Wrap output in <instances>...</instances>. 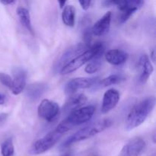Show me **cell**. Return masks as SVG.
I'll return each instance as SVG.
<instances>
[{"label":"cell","instance_id":"obj_30","mask_svg":"<svg viewBox=\"0 0 156 156\" xmlns=\"http://www.w3.org/2000/svg\"><path fill=\"white\" fill-rule=\"evenodd\" d=\"M5 97L3 94H0V105H3L5 103Z\"/></svg>","mask_w":156,"mask_h":156},{"label":"cell","instance_id":"obj_26","mask_svg":"<svg viewBox=\"0 0 156 156\" xmlns=\"http://www.w3.org/2000/svg\"><path fill=\"white\" fill-rule=\"evenodd\" d=\"M79 3L80 4V5L82 6V9L84 10H88L89 9L90 5L91 4V0H86V1H84V0H79Z\"/></svg>","mask_w":156,"mask_h":156},{"label":"cell","instance_id":"obj_28","mask_svg":"<svg viewBox=\"0 0 156 156\" xmlns=\"http://www.w3.org/2000/svg\"><path fill=\"white\" fill-rule=\"evenodd\" d=\"M0 2L4 5H9L14 4L15 1H13V0H4V1H2H2H0Z\"/></svg>","mask_w":156,"mask_h":156},{"label":"cell","instance_id":"obj_9","mask_svg":"<svg viewBox=\"0 0 156 156\" xmlns=\"http://www.w3.org/2000/svg\"><path fill=\"white\" fill-rule=\"evenodd\" d=\"M145 147L146 143L144 140L140 137H135L123 146L118 156H139Z\"/></svg>","mask_w":156,"mask_h":156},{"label":"cell","instance_id":"obj_8","mask_svg":"<svg viewBox=\"0 0 156 156\" xmlns=\"http://www.w3.org/2000/svg\"><path fill=\"white\" fill-rule=\"evenodd\" d=\"M98 78L79 77L71 79L65 86V92L67 94H73L80 89L91 88L97 83Z\"/></svg>","mask_w":156,"mask_h":156},{"label":"cell","instance_id":"obj_18","mask_svg":"<svg viewBox=\"0 0 156 156\" xmlns=\"http://www.w3.org/2000/svg\"><path fill=\"white\" fill-rule=\"evenodd\" d=\"M17 15L19 18L21 24L30 32L31 34H34L33 27H32L31 20H30V12L26 8L18 7L17 9Z\"/></svg>","mask_w":156,"mask_h":156},{"label":"cell","instance_id":"obj_13","mask_svg":"<svg viewBox=\"0 0 156 156\" xmlns=\"http://www.w3.org/2000/svg\"><path fill=\"white\" fill-rule=\"evenodd\" d=\"M111 17L112 13L111 12H108L103 15L92 27L93 35L97 37L102 36L108 33L111 27Z\"/></svg>","mask_w":156,"mask_h":156},{"label":"cell","instance_id":"obj_33","mask_svg":"<svg viewBox=\"0 0 156 156\" xmlns=\"http://www.w3.org/2000/svg\"><path fill=\"white\" fill-rule=\"evenodd\" d=\"M63 156H70V155L69 153H66V154H65Z\"/></svg>","mask_w":156,"mask_h":156},{"label":"cell","instance_id":"obj_23","mask_svg":"<svg viewBox=\"0 0 156 156\" xmlns=\"http://www.w3.org/2000/svg\"><path fill=\"white\" fill-rule=\"evenodd\" d=\"M92 27H90L88 26L87 27H85L83 30V34H82V36H83V44L86 46L87 47L89 48L91 47V40H92Z\"/></svg>","mask_w":156,"mask_h":156},{"label":"cell","instance_id":"obj_14","mask_svg":"<svg viewBox=\"0 0 156 156\" xmlns=\"http://www.w3.org/2000/svg\"><path fill=\"white\" fill-rule=\"evenodd\" d=\"M139 66L140 69V75L139 82L141 84H145L149 79V76L153 73V66L150 62L148 55L143 54L139 59Z\"/></svg>","mask_w":156,"mask_h":156},{"label":"cell","instance_id":"obj_7","mask_svg":"<svg viewBox=\"0 0 156 156\" xmlns=\"http://www.w3.org/2000/svg\"><path fill=\"white\" fill-rule=\"evenodd\" d=\"M37 113L41 118L51 122L59 114V107L56 102L48 99H44L38 106Z\"/></svg>","mask_w":156,"mask_h":156},{"label":"cell","instance_id":"obj_6","mask_svg":"<svg viewBox=\"0 0 156 156\" xmlns=\"http://www.w3.org/2000/svg\"><path fill=\"white\" fill-rule=\"evenodd\" d=\"M88 49V47H87L84 44H78L68 48L64 51V53L61 55L59 59L56 62L54 69L56 71L59 72L69 62H71L75 58L77 57L79 55H80L81 53H82Z\"/></svg>","mask_w":156,"mask_h":156},{"label":"cell","instance_id":"obj_29","mask_svg":"<svg viewBox=\"0 0 156 156\" xmlns=\"http://www.w3.org/2000/svg\"><path fill=\"white\" fill-rule=\"evenodd\" d=\"M150 59H152V62H155V49H153V50H152V52H151Z\"/></svg>","mask_w":156,"mask_h":156},{"label":"cell","instance_id":"obj_5","mask_svg":"<svg viewBox=\"0 0 156 156\" xmlns=\"http://www.w3.org/2000/svg\"><path fill=\"white\" fill-rule=\"evenodd\" d=\"M62 136V134L59 133L56 129H54L48 133L44 137L34 142L30 148V152L33 155H40L44 153L53 147Z\"/></svg>","mask_w":156,"mask_h":156},{"label":"cell","instance_id":"obj_25","mask_svg":"<svg viewBox=\"0 0 156 156\" xmlns=\"http://www.w3.org/2000/svg\"><path fill=\"white\" fill-rule=\"evenodd\" d=\"M134 13H135V12L132 10L122 11V13L121 15H120V18H119V21H120V24H123V23H125L126 21H127L128 19H129Z\"/></svg>","mask_w":156,"mask_h":156},{"label":"cell","instance_id":"obj_16","mask_svg":"<svg viewBox=\"0 0 156 156\" xmlns=\"http://www.w3.org/2000/svg\"><path fill=\"white\" fill-rule=\"evenodd\" d=\"M47 85L44 83L36 82L29 85L26 89V94L27 97L32 100H37L43 95L47 91Z\"/></svg>","mask_w":156,"mask_h":156},{"label":"cell","instance_id":"obj_19","mask_svg":"<svg viewBox=\"0 0 156 156\" xmlns=\"http://www.w3.org/2000/svg\"><path fill=\"white\" fill-rule=\"evenodd\" d=\"M75 18H76V9L73 5L65 6L62 13V20L64 24L68 27H73L75 25Z\"/></svg>","mask_w":156,"mask_h":156},{"label":"cell","instance_id":"obj_32","mask_svg":"<svg viewBox=\"0 0 156 156\" xmlns=\"http://www.w3.org/2000/svg\"><path fill=\"white\" fill-rule=\"evenodd\" d=\"M153 142L154 143H155V134H154L153 136Z\"/></svg>","mask_w":156,"mask_h":156},{"label":"cell","instance_id":"obj_27","mask_svg":"<svg viewBox=\"0 0 156 156\" xmlns=\"http://www.w3.org/2000/svg\"><path fill=\"white\" fill-rule=\"evenodd\" d=\"M8 117H9V114H6V113H1L0 114V126H2L5 123V121L8 119Z\"/></svg>","mask_w":156,"mask_h":156},{"label":"cell","instance_id":"obj_17","mask_svg":"<svg viewBox=\"0 0 156 156\" xmlns=\"http://www.w3.org/2000/svg\"><path fill=\"white\" fill-rule=\"evenodd\" d=\"M144 5L143 0H123V1H114V5H117L120 11L132 10L136 12L141 9Z\"/></svg>","mask_w":156,"mask_h":156},{"label":"cell","instance_id":"obj_11","mask_svg":"<svg viewBox=\"0 0 156 156\" xmlns=\"http://www.w3.org/2000/svg\"><path fill=\"white\" fill-rule=\"evenodd\" d=\"M14 79L12 83V94L15 95L21 94L26 87V81H27V73L24 69L21 68H15L13 71Z\"/></svg>","mask_w":156,"mask_h":156},{"label":"cell","instance_id":"obj_3","mask_svg":"<svg viewBox=\"0 0 156 156\" xmlns=\"http://www.w3.org/2000/svg\"><path fill=\"white\" fill-rule=\"evenodd\" d=\"M105 46L102 42H96L88 50L84 51L80 55L69 62L59 71L61 75H67L76 71L82 66L89 62L91 59H101L105 53Z\"/></svg>","mask_w":156,"mask_h":156},{"label":"cell","instance_id":"obj_31","mask_svg":"<svg viewBox=\"0 0 156 156\" xmlns=\"http://www.w3.org/2000/svg\"><path fill=\"white\" fill-rule=\"evenodd\" d=\"M58 3H59V6H60L61 9H63L64 7H65V5L66 3V1H58Z\"/></svg>","mask_w":156,"mask_h":156},{"label":"cell","instance_id":"obj_20","mask_svg":"<svg viewBox=\"0 0 156 156\" xmlns=\"http://www.w3.org/2000/svg\"><path fill=\"white\" fill-rule=\"evenodd\" d=\"M126 80V78L121 74H113L108 76L107 78L104 79L101 82V85L103 87L111 86L113 85H117V84L121 83L122 82Z\"/></svg>","mask_w":156,"mask_h":156},{"label":"cell","instance_id":"obj_1","mask_svg":"<svg viewBox=\"0 0 156 156\" xmlns=\"http://www.w3.org/2000/svg\"><path fill=\"white\" fill-rule=\"evenodd\" d=\"M155 105V97H149L136 105L126 117L125 122L126 130H132L143 124L154 109Z\"/></svg>","mask_w":156,"mask_h":156},{"label":"cell","instance_id":"obj_22","mask_svg":"<svg viewBox=\"0 0 156 156\" xmlns=\"http://www.w3.org/2000/svg\"><path fill=\"white\" fill-rule=\"evenodd\" d=\"M101 66V59H91V62L86 66L85 69V73L88 74H93L99 71Z\"/></svg>","mask_w":156,"mask_h":156},{"label":"cell","instance_id":"obj_21","mask_svg":"<svg viewBox=\"0 0 156 156\" xmlns=\"http://www.w3.org/2000/svg\"><path fill=\"white\" fill-rule=\"evenodd\" d=\"M1 153L2 156H13L15 153V148L12 139H7L2 143Z\"/></svg>","mask_w":156,"mask_h":156},{"label":"cell","instance_id":"obj_2","mask_svg":"<svg viewBox=\"0 0 156 156\" xmlns=\"http://www.w3.org/2000/svg\"><path fill=\"white\" fill-rule=\"evenodd\" d=\"M111 124H112V121L110 119H103V120L91 123L90 125L82 128L74 134L70 136L69 138H67L61 145L60 149L63 150L66 148L69 147L71 145L74 143L91 138L99 133H101L105 129L109 128Z\"/></svg>","mask_w":156,"mask_h":156},{"label":"cell","instance_id":"obj_4","mask_svg":"<svg viewBox=\"0 0 156 156\" xmlns=\"http://www.w3.org/2000/svg\"><path fill=\"white\" fill-rule=\"evenodd\" d=\"M95 111V108L93 105L83 107L76 110L69 114L68 117L59 123L56 129L59 133L62 134L68 132L74 126H79L89 121L93 117Z\"/></svg>","mask_w":156,"mask_h":156},{"label":"cell","instance_id":"obj_12","mask_svg":"<svg viewBox=\"0 0 156 156\" xmlns=\"http://www.w3.org/2000/svg\"><path fill=\"white\" fill-rule=\"evenodd\" d=\"M87 102V97L82 93L71 94L65 105H63V112L69 114L73 111L79 109Z\"/></svg>","mask_w":156,"mask_h":156},{"label":"cell","instance_id":"obj_15","mask_svg":"<svg viewBox=\"0 0 156 156\" xmlns=\"http://www.w3.org/2000/svg\"><path fill=\"white\" fill-rule=\"evenodd\" d=\"M128 58V54L120 49H113L108 51L105 54V59L110 64L120 66L124 63Z\"/></svg>","mask_w":156,"mask_h":156},{"label":"cell","instance_id":"obj_34","mask_svg":"<svg viewBox=\"0 0 156 156\" xmlns=\"http://www.w3.org/2000/svg\"><path fill=\"white\" fill-rule=\"evenodd\" d=\"M152 156H154V155H152Z\"/></svg>","mask_w":156,"mask_h":156},{"label":"cell","instance_id":"obj_24","mask_svg":"<svg viewBox=\"0 0 156 156\" xmlns=\"http://www.w3.org/2000/svg\"><path fill=\"white\" fill-rule=\"evenodd\" d=\"M0 82L9 88H12L13 79L9 75L4 73H0Z\"/></svg>","mask_w":156,"mask_h":156},{"label":"cell","instance_id":"obj_10","mask_svg":"<svg viewBox=\"0 0 156 156\" xmlns=\"http://www.w3.org/2000/svg\"><path fill=\"white\" fill-rule=\"evenodd\" d=\"M120 101V93L114 88L108 90L105 93L102 100L101 113L103 114H108L114 109Z\"/></svg>","mask_w":156,"mask_h":156}]
</instances>
